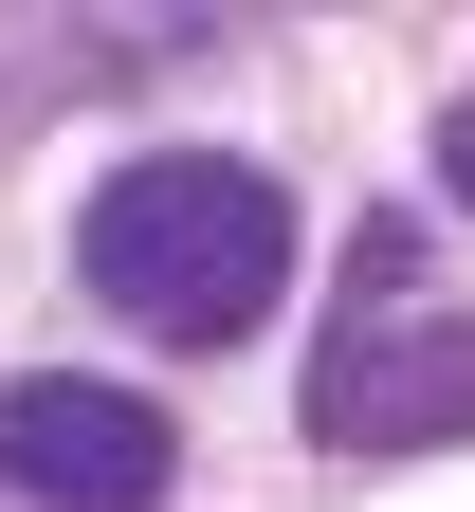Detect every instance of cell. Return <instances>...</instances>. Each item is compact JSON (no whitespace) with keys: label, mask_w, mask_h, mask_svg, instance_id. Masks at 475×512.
<instances>
[{"label":"cell","mask_w":475,"mask_h":512,"mask_svg":"<svg viewBox=\"0 0 475 512\" xmlns=\"http://www.w3.org/2000/svg\"><path fill=\"white\" fill-rule=\"evenodd\" d=\"M439 183H457V202H475V92L439 110Z\"/></svg>","instance_id":"cell-4"},{"label":"cell","mask_w":475,"mask_h":512,"mask_svg":"<svg viewBox=\"0 0 475 512\" xmlns=\"http://www.w3.org/2000/svg\"><path fill=\"white\" fill-rule=\"evenodd\" d=\"M165 476H183L165 403H128V384H92V366L0 384V494L19 512H165Z\"/></svg>","instance_id":"cell-3"},{"label":"cell","mask_w":475,"mask_h":512,"mask_svg":"<svg viewBox=\"0 0 475 512\" xmlns=\"http://www.w3.org/2000/svg\"><path fill=\"white\" fill-rule=\"evenodd\" d=\"M74 275L128 311V330H165V348H238L256 311L293 293V183L238 165V147H147V165L92 183Z\"/></svg>","instance_id":"cell-1"},{"label":"cell","mask_w":475,"mask_h":512,"mask_svg":"<svg viewBox=\"0 0 475 512\" xmlns=\"http://www.w3.org/2000/svg\"><path fill=\"white\" fill-rule=\"evenodd\" d=\"M348 330H329L311 348V439H329V458H457V439H475V311L457 293H421V238H366L348 256Z\"/></svg>","instance_id":"cell-2"}]
</instances>
